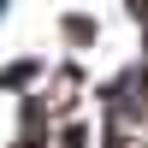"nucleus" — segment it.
Listing matches in <instances>:
<instances>
[{
  "mask_svg": "<svg viewBox=\"0 0 148 148\" xmlns=\"http://www.w3.org/2000/svg\"><path fill=\"white\" fill-rule=\"evenodd\" d=\"M0 12H6V0H0Z\"/></svg>",
  "mask_w": 148,
  "mask_h": 148,
  "instance_id": "1",
  "label": "nucleus"
}]
</instances>
